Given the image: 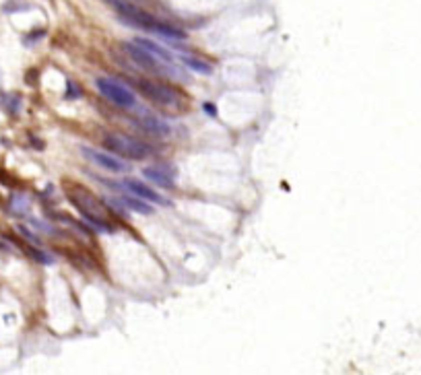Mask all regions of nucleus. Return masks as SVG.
Listing matches in <instances>:
<instances>
[{
	"instance_id": "f257e3e1",
	"label": "nucleus",
	"mask_w": 421,
	"mask_h": 375,
	"mask_svg": "<svg viewBox=\"0 0 421 375\" xmlns=\"http://www.w3.org/2000/svg\"><path fill=\"white\" fill-rule=\"evenodd\" d=\"M69 198L75 204V208L85 216V220L91 227H95L97 231H104V233L114 231V225L110 220V214H108L106 206L89 190H85L83 186H77V188H73V190H69Z\"/></svg>"
},
{
	"instance_id": "f03ea898",
	"label": "nucleus",
	"mask_w": 421,
	"mask_h": 375,
	"mask_svg": "<svg viewBox=\"0 0 421 375\" xmlns=\"http://www.w3.org/2000/svg\"><path fill=\"white\" fill-rule=\"evenodd\" d=\"M104 146L114 152V155H120L124 159H130V161H139V159H145L149 155H153L155 148L143 142V140H137V138H130L126 134H108L104 138Z\"/></svg>"
},
{
	"instance_id": "7ed1b4c3",
	"label": "nucleus",
	"mask_w": 421,
	"mask_h": 375,
	"mask_svg": "<svg viewBox=\"0 0 421 375\" xmlns=\"http://www.w3.org/2000/svg\"><path fill=\"white\" fill-rule=\"evenodd\" d=\"M134 84H137L139 91L149 101H153V104H157V106L174 108V110H178L180 106H184L182 93L176 91L174 87H170V84H163V82H157V80H149V78H139Z\"/></svg>"
},
{
	"instance_id": "20e7f679",
	"label": "nucleus",
	"mask_w": 421,
	"mask_h": 375,
	"mask_svg": "<svg viewBox=\"0 0 421 375\" xmlns=\"http://www.w3.org/2000/svg\"><path fill=\"white\" fill-rule=\"evenodd\" d=\"M97 84V91L102 93L110 104H114L116 108H122V110H137V97L134 93L122 84L120 80L110 78V76H99L95 80Z\"/></svg>"
},
{
	"instance_id": "39448f33",
	"label": "nucleus",
	"mask_w": 421,
	"mask_h": 375,
	"mask_svg": "<svg viewBox=\"0 0 421 375\" xmlns=\"http://www.w3.org/2000/svg\"><path fill=\"white\" fill-rule=\"evenodd\" d=\"M106 2L122 16V19L132 25V27H141V29H147V31H153L157 29V25L161 23L159 19H155L153 14H149L147 10L139 8V6H134L132 2H128V0H106Z\"/></svg>"
},
{
	"instance_id": "423d86ee",
	"label": "nucleus",
	"mask_w": 421,
	"mask_h": 375,
	"mask_svg": "<svg viewBox=\"0 0 421 375\" xmlns=\"http://www.w3.org/2000/svg\"><path fill=\"white\" fill-rule=\"evenodd\" d=\"M122 48H124V52L128 54V58L137 64L139 68H143V70H149V72H155V74H163V72H170L172 76H178V72H176V68H174V64H165V62H161L159 58H155L151 52H147L145 48H141L139 44H122Z\"/></svg>"
},
{
	"instance_id": "0eeeda50",
	"label": "nucleus",
	"mask_w": 421,
	"mask_h": 375,
	"mask_svg": "<svg viewBox=\"0 0 421 375\" xmlns=\"http://www.w3.org/2000/svg\"><path fill=\"white\" fill-rule=\"evenodd\" d=\"M83 152L87 155V159H91L95 165L108 169L112 174H122V172H128V163L118 159L110 152H102V150H95V148H89V146H83Z\"/></svg>"
},
{
	"instance_id": "6e6552de",
	"label": "nucleus",
	"mask_w": 421,
	"mask_h": 375,
	"mask_svg": "<svg viewBox=\"0 0 421 375\" xmlns=\"http://www.w3.org/2000/svg\"><path fill=\"white\" fill-rule=\"evenodd\" d=\"M122 186H124V190L126 192H130V194H134V196H139V198H143V200H147V202H153V204H165V206H170L172 204V200L170 198H165V196H161L159 192H155L153 188H149V186H145L143 182H139V180H124L122 182Z\"/></svg>"
},
{
	"instance_id": "1a4fd4ad",
	"label": "nucleus",
	"mask_w": 421,
	"mask_h": 375,
	"mask_svg": "<svg viewBox=\"0 0 421 375\" xmlns=\"http://www.w3.org/2000/svg\"><path fill=\"white\" fill-rule=\"evenodd\" d=\"M143 176L153 182L155 186L159 188H165V190H174V178H176V172L170 167H145L143 169Z\"/></svg>"
},
{
	"instance_id": "9d476101",
	"label": "nucleus",
	"mask_w": 421,
	"mask_h": 375,
	"mask_svg": "<svg viewBox=\"0 0 421 375\" xmlns=\"http://www.w3.org/2000/svg\"><path fill=\"white\" fill-rule=\"evenodd\" d=\"M134 124H137L141 130H145V132H149V134H155V136H167V134L172 132L170 124L163 122V120H159V118H155V116L147 114V112H141V118H137V120H134Z\"/></svg>"
},
{
	"instance_id": "9b49d317",
	"label": "nucleus",
	"mask_w": 421,
	"mask_h": 375,
	"mask_svg": "<svg viewBox=\"0 0 421 375\" xmlns=\"http://www.w3.org/2000/svg\"><path fill=\"white\" fill-rule=\"evenodd\" d=\"M134 44H139L141 48H145L147 52H151L155 58H159L161 62H165V64H174L172 52H170L167 48H163L161 44H157V42H153V40H145V38H137V40H134Z\"/></svg>"
},
{
	"instance_id": "f8f14e48",
	"label": "nucleus",
	"mask_w": 421,
	"mask_h": 375,
	"mask_svg": "<svg viewBox=\"0 0 421 375\" xmlns=\"http://www.w3.org/2000/svg\"><path fill=\"white\" fill-rule=\"evenodd\" d=\"M178 58H180L184 64H186L190 70H194V72H198V74H205V76L213 74V66H211L209 62H205V60H200V58H196V56H190V54H186V52H182Z\"/></svg>"
},
{
	"instance_id": "ddd939ff",
	"label": "nucleus",
	"mask_w": 421,
	"mask_h": 375,
	"mask_svg": "<svg viewBox=\"0 0 421 375\" xmlns=\"http://www.w3.org/2000/svg\"><path fill=\"white\" fill-rule=\"evenodd\" d=\"M120 204H124V208L126 210H134V212H141V214H151L153 212V208L147 204V200L139 198V196H134V194H124V198L120 200Z\"/></svg>"
},
{
	"instance_id": "4468645a",
	"label": "nucleus",
	"mask_w": 421,
	"mask_h": 375,
	"mask_svg": "<svg viewBox=\"0 0 421 375\" xmlns=\"http://www.w3.org/2000/svg\"><path fill=\"white\" fill-rule=\"evenodd\" d=\"M9 208H11V212L13 214H17V216H27L29 214V210H31V204H29V198L25 196V194H13L11 196V204H9Z\"/></svg>"
},
{
	"instance_id": "2eb2a0df",
	"label": "nucleus",
	"mask_w": 421,
	"mask_h": 375,
	"mask_svg": "<svg viewBox=\"0 0 421 375\" xmlns=\"http://www.w3.org/2000/svg\"><path fill=\"white\" fill-rule=\"evenodd\" d=\"M31 8V4L29 2H25V0H9V2H5V6H3V10L5 12H19V10H29Z\"/></svg>"
},
{
	"instance_id": "dca6fc26",
	"label": "nucleus",
	"mask_w": 421,
	"mask_h": 375,
	"mask_svg": "<svg viewBox=\"0 0 421 375\" xmlns=\"http://www.w3.org/2000/svg\"><path fill=\"white\" fill-rule=\"evenodd\" d=\"M5 110L15 116L17 112L21 110V97L19 95H7L5 97Z\"/></svg>"
},
{
	"instance_id": "f3484780",
	"label": "nucleus",
	"mask_w": 421,
	"mask_h": 375,
	"mask_svg": "<svg viewBox=\"0 0 421 375\" xmlns=\"http://www.w3.org/2000/svg\"><path fill=\"white\" fill-rule=\"evenodd\" d=\"M29 254H31V258H36V260L42 262V264H52V262H54L52 256H48V254H44V252H40V250L29 248Z\"/></svg>"
},
{
	"instance_id": "a211bd4d",
	"label": "nucleus",
	"mask_w": 421,
	"mask_h": 375,
	"mask_svg": "<svg viewBox=\"0 0 421 375\" xmlns=\"http://www.w3.org/2000/svg\"><path fill=\"white\" fill-rule=\"evenodd\" d=\"M19 233H21V235H25V240H29V242H33V244H40V240H38V237L33 235L31 231H27L25 227H19Z\"/></svg>"
},
{
	"instance_id": "6ab92c4d",
	"label": "nucleus",
	"mask_w": 421,
	"mask_h": 375,
	"mask_svg": "<svg viewBox=\"0 0 421 375\" xmlns=\"http://www.w3.org/2000/svg\"><path fill=\"white\" fill-rule=\"evenodd\" d=\"M205 110H207V114H211V116H215V114H217V110H215V106H213V104H205Z\"/></svg>"
}]
</instances>
